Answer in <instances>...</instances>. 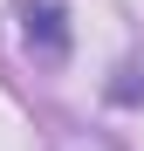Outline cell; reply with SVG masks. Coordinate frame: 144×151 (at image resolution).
<instances>
[{
    "mask_svg": "<svg viewBox=\"0 0 144 151\" xmlns=\"http://www.w3.org/2000/svg\"><path fill=\"white\" fill-rule=\"evenodd\" d=\"M21 41H28L34 62H62L69 55V21H62L55 0H28L21 7Z\"/></svg>",
    "mask_w": 144,
    "mask_h": 151,
    "instance_id": "obj_1",
    "label": "cell"
},
{
    "mask_svg": "<svg viewBox=\"0 0 144 151\" xmlns=\"http://www.w3.org/2000/svg\"><path fill=\"white\" fill-rule=\"evenodd\" d=\"M55 151H117V144H110V137H96V131H62Z\"/></svg>",
    "mask_w": 144,
    "mask_h": 151,
    "instance_id": "obj_2",
    "label": "cell"
}]
</instances>
